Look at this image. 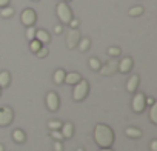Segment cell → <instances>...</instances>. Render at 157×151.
I'll list each match as a JSON object with an SVG mask.
<instances>
[{
    "label": "cell",
    "mask_w": 157,
    "mask_h": 151,
    "mask_svg": "<svg viewBox=\"0 0 157 151\" xmlns=\"http://www.w3.org/2000/svg\"><path fill=\"white\" fill-rule=\"evenodd\" d=\"M49 136L54 139V140H59V142H62V140H65V137H63V134L60 133V130H52L51 133H49Z\"/></svg>",
    "instance_id": "25"
},
{
    "label": "cell",
    "mask_w": 157,
    "mask_h": 151,
    "mask_svg": "<svg viewBox=\"0 0 157 151\" xmlns=\"http://www.w3.org/2000/svg\"><path fill=\"white\" fill-rule=\"evenodd\" d=\"M14 120V111L10 106L0 108V126H8Z\"/></svg>",
    "instance_id": "6"
},
{
    "label": "cell",
    "mask_w": 157,
    "mask_h": 151,
    "mask_svg": "<svg viewBox=\"0 0 157 151\" xmlns=\"http://www.w3.org/2000/svg\"><path fill=\"white\" fill-rule=\"evenodd\" d=\"M82 80V76L78 74V72H68V74H65V80H63V83H68V85H75V83H78Z\"/></svg>",
    "instance_id": "12"
},
{
    "label": "cell",
    "mask_w": 157,
    "mask_h": 151,
    "mask_svg": "<svg viewBox=\"0 0 157 151\" xmlns=\"http://www.w3.org/2000/svg\"><path fill=\"white\" fill-rule=\"evenodd\" d=\"M108 54H109L111 57H117V56H120V48L111 46V48H108Z\"/></svg>",
    "instance_id": "29"
},
{
    "label": "cell",
    "mask_w": 157,
    "mask_h": 151,
    "mask_svg": "<svg viewBox=\"0 0 157 151\" xmlns=\"http://www.w3.org/2000/svg\"><path fill=\"white\" fill-rule=\"evenodd\" d=\"M0 96H2V88H0Z\"/></svg>",
    "instance_id": "39"
},
{
    "label": "cell",
    "mask_w": 157,
    "mask_h": 151,
    "mask_svg": "<svg viewBox=\"0 0 157 151\" xmlns=\"http://www.w3.org/2000/svg\"><path fill=\"white\" fill-rule=\"evenodd\" d=\"M34 2H39V0H34Z\"/></svg>",
    "instance_id": "41"
},
{
    "label": "cell",
    "mask_w": 157,
    "mask_h": 151,
    "mask_svg": "<svg viewBox=\"0 0 157 151\" xmlns=\"http://www.w3.org/2000/svg\"><path fill=\"white\" fill-rule=\"evenodd\" d=\"M20 20H22V25H25L26 28H28V26H34V25H36V20H37V14H36L34 10L26 8V10L22 11Z\"/></svg>",
    "instance_id": "5"
},
{
    "label": "cell",
    "mask_w": 157,
    "mask_h": 151,
    "mask_svg": "<svg viewBox=\"0 0 157 151\" xmlns=\"http://www.w3.org/2000/svg\"><path fill=\"white\" fill-rule=\"evenodd\" d=\"M94 140L99 148H111L114 143V131L105 123H97L94 128Z\"/></svg>",
    "instance_id": "1"
},
{
    "label": "cell",
    "mask_w": 157,
    "mask_h": 151,
    "mask_svg": "<svg viewBox=\"0 0 157 151\" xmlns=\"http://www.w3.org/2000/svg\"><path fill=\"white\" fill-rule=\"evenodd\" d=\"M145 103H146V105H149V106H151V105H152V103H155V100H154V99H152V97H146V99H145Z\"/></svg>",
    "instance_id": "34"
},
{
    "label": "cell",
    "mask_w": 157,
    "mask_h": 151,
    "mask_svg": "<svg viewBox=\"0 0 157 151\" xmlns=\"http://www.w3.org/2000/svg\"><path fill=\"white\" fill-rule=\"evenodd\" d=\"M90 45H91V40H90L88 37H83V39H80V40H78V43H77L78 49H80L82 52L88 51V49H90Z\"/></svg>",
    "instance_id": "19"
},
{
    "label": "cell",
    "mask_w": 157,
    "mask_h": 151,
    "mask_svg": "<svg viewBox=\"0 0 157 151\" xmlns=\"http://www.w3.org/2000/svg\"><path fill=\"white\" fill-rule=\"evenodd\" d=\"M60 133L63 134L65 139H71L74 136V125L71 122H66V123H62V128H60Z\"/></svg>",
    "instance_id": "13"
},
{
    "label": "cell",
    "mask_w": 157,
    "mask_h": 151,
    "mask_svg": "<svg viewBox=\"0 0 157 151\" xmlns=\"http://www.w3.org/2000/svg\"><path fill=\"white\" fill-rule=\"evenodd\" d=\"M62 31H63V26H62V25H56V26H54V33H56V34H60Z\"/></svg>",
    "instance_id": "33"
},
{
    "label": "cell",
    "mask_w": 157,
    "mask_h": 151,
    "mask_svg": "<svg viewBox=\"0 0 157 151\" xmlns=\"http://www.w3.org/2000/svg\"><path fill=\"white\" fill-rule=\"evenodd\" d=\"M48 128H49V131H52V130H60V128H62V122H60V120H49V122H48Z\"/></svg>",
    "instance_id": "27"
},
{
    "label": "cell",
    "mask_w": 157,
    "mask_h": 151,
    "mask_svg": "<svg viewBox=\"0 0 157 151\" xmlns=\"http://www.w3.org/2000/svg\"><path fill=\"white\" fill-rule=\"evenodd\" d=\"M56 14H57L59 20H60L62 23H65V25H68V23L71 22V19H72V11H71V8H69L65 2L57 5V8H56Z\"/></svg>",
    "instance_id": "3"
},
{
    "label": "cell",
    "mask_w": 157,
    "mask_h": 151,
    "mask_svg": "<svg viewBox=\"0 0 157 151\" xmlns=\"http://www.w3.org/2000/svg\"><path fill=\"white\" fill-rule=\"evenodd\" d=\"M68 25H71V28H77V26H78V20H77V19H71V22H69Z\"/></svg>",
    "instance_id": "31"
},
{
    "label": "cell",
    "mask_w": 157,
    "mask_h": 151,
    "mask_svg": "<svg viewBox=\"0 0 157 151\" xmlns=\"http://www.w3.org/2000/svg\"><path fill=\"white\" fill-rule=\"evenodd\" d=\"M36 40H39L42 45H48L49 40H51V37H49V34L45 29H37L36 31Z\"/></svg>",
    "instance_id": "14"
},
{
    "label": "cell",
    "mask_w": 157,
    "mask_h": 151,
    "mask_svg": "<svg viewBox=\"0 0 157 151\" xmlns=\"http://www.w3.org/2000/svg\"><path fill=\"white\" fill-rule=\"evenodd\" d=\"M125 134H126L128 137H131V139H139V137H142V131H140L139 128H134V126L126 128V130H125Z\"/></svg>",
    "instance_id": "17"
},
{
    "label": "cell",
    "mask_w": 157,
    "mask_h": 151,
    "mask_svg": "<svg viewBox=\"0 0 157 151\" xmlns=\"http://www.w3.org/2000/svg\"><path fill=\"white\" fill-rule=\"evenodd\" d=\"M75 151H85V149H83V148H77Z\"/></svg>",
    "instance_id": "38"
},
{
    "label": "cell",
    "mask_w": 157,
    "mask_h": 151,
    "mask_svg": "<svg viewBox=\"0 0 157 151\" xmlns=\"http://www.w3.org/2000/svg\"><path fill=\"white\" fill-rule=\"evenodd\" d=\"M59 106H60V99H59V96H57L54 91H49V93L46 94V108L54 113V111L59 110Z\"/></svg>",
    "instance_id": "7"
},
{
    "label": "cell",
    "mask_w": 157,
    "mask_h": 151,
    "mask_svg": "<svg viewBox=\"0 0 157 151\" xmlns=\"http://www.w3.org/2000/svg\"><path fill=\"white\" fill-rule=\"evenodd\" d=\"M151 151H157V140L151 142Z\"/></svg>",
    "instance_id": "35"
},
{
    "label": "cell",
    "mask_w": 157,
    "mask_h": 151,
    "mask_svg": "<svg viewBox=\"0 0 157 151\" xmlns=\"http://www.w3.org/2000/svg\"><path fill=\"white\" fill-rule=\"evenodd\" d=\"M48 54H49V51H48V48H46L45 45H43V46H42V48H40L37 52H36V56H37L39 59H43V57H46Z\"/></svg>",
    "instance_id": "28"
},
{
    "label": "cell",
    "mask_w": 157,
    "mask_h": 151,
    "mask_svg": "<svg viewBox=\"0 0 157 151\" xmlns=\"http://www.w3.org/2000/svg\"><path fill=\"white\" fill-rule=\"evenodd\" d=\"M65 2H69V0H65Z\"/></svg>",
    "instance_id": "40"
},
{
    "label": "cell",
    "mask_w": 157,
    "mask_h": 151,
    "mask_svg": "<svg viewBox=\"0 0 157 151\" xmlns=\"http://www.w3.org/2000/svg\"><path fill=\"white\" fill-rule=\"evenodd\" d=\"M117 65H119V62L116 60V59H113V60H109L105 66H100V74L102 76H111V74H114L116 71H117Z\"/></svg>",
    "instance_id": "9"
},
{
    "label": "cell",
    "mask_w": 157,
    "mask_h": 151,
    "mask_svg": "<svg viewBox=\"0 0 157 151\" xmlns=\"http://www.w3.org/2000/svg\"><path fill=\"white\" fill-rule=\"evenodd\" d=\"M100 66H102V65H100V60H99V59H96V57H91V59H90V68H91L93 71H99Z\"/></svg>",
    "instance_id": "21"
},
{
    "label": "cell",
    "mask_w": 157,
    "mask_h": 151,
    "mask_svg": "<svg viewBox=\"0 0 157 151\" xmlns=\"http://www.w3.org/2000/svg\"><path fill=\"white\" fill-rule=\"evenodd\" d=\"M149 119L152 123H157V105L152 103L151 105V110H149Z\"/></svg>",
    "instance_id": "22"
},
{
    "label": "cell",
    "mask_w": 157,
    "mask_h": 151,
    "mask_svg": "<svg viewBox=\"0 0 157 151\" xmlns=\"http://www.w3.org/2000/svg\"><path fill=\"white\" fill-rule=\"evenodd\" d=\"M65 74H66V72H65L63 69H57V71L54 72V77H52V79H54V83H56V85H62V83H63Z\"/></svg>",
    "instance_id": "18"
},
{
    "label": "cell",
    "mask_w": 157,
    "mask_h": 151,
    "mask_svg": "<svg viewBox=\"0 0 157 151\" xmlns=\"http://www.w3.org/2000/svg\"><path fill=\"white\" fill-rule=\"evenodd\" d=\"M42 46H43V45H42V43H40L39 40H36V39L29 42V49H31V51H33L34 54H36V52H37V51H39V49H40Z\"/></svg>",
    "instance_id": "24"
},
{
    "label": "cell",
    "mask_w": 157,
    "mask_h": 151,
    "mask_svg": "<svg viewBox=\"0 0 157 151\" xmlns=\"http://www.w3.org/2000/svg\"><path fill=\"white\" fill-rule=\"evenodd\" d=\"M131 69H132V59H131V57H123V59L119 62V65H117V71H120V72H123V74L129 72Z\"/></svg>",
    "instance_id": "10"
},
{
    "label": "cell",
    "mask_w": 157,
    "mask_h": 151,
    "mask_svg": "<svg viewBox=\"0 0 157 151\" xmlns=\"http://www.w3.org/2000/svg\"><path fill=\"white\" fill-rule=\"evenodd\" d=\"M0 151H5V148H3V145H0Z\"/></svg>",
    "instance_id": "37"
},
{
    "label": "cell",
    "mask_w": 157,
    "mask_h": 151,
    "mask_svg": "<svg viewBox=\"0 0 157 151\" xmlns=\"http://www.w3.org/2000/svg\"><path fill=\"white\" fill-rule=\"evenodd\" d=\"M99 151H113V148H100Z\"/></svg>",
    "instance_id": "36"
},
{
    "label": "cell",
    "mask_w": 157,
    "mask_h": 151,
    "mask_svg": "<svg viewBox=\"0 0 157 151\" xmlns=\"http://www.w3.org/2000/svg\"><path fill=\"white\" fill-rule=\"evenodd\" d=\"M80 39H82V37H80V33H78V29H77V28H71L69 33H68V37H66V45H68V48H69V49L75 48Z\"/></svg>",
    "instance_id": "8"
},
{
    "label": "cell",
    "mask_w": 157,
    "mask_h": 151,
    "mask_svg": "<svg viewBox=\"0 0 157 151\" xmlns=\"http://www.w3.org/2000/svg\"><path fill=\"white\" fill-rule=\"evenodd\" d=\"M0 16H2L3 19H8V17L14 16V10H13L11 6H5V8L0 10Z\"/></svg>",
    "instance_id": "20"
},
{
    "label": "cell",
    "mask_w": 157,
    "mask_h": 151,
    "mask_svg": "<svg viewBox=\"0 0 157 151\" xmlns=\"http://www.w3.org/2000/svg\"><path fill=\"white\" fill-rule=\"evenodd\" d=\"M88 93H90V83H88L85 79H82L78 83L74 85V90H72V99H74L75 102H82L83 99H86Z\"/></svg>",
    "instance_id": "2"
},
{
    "label": "cell",
    "mask_w": 157,
    "mask_h": 151,
    "mask_svg": "<svg viewBox=\"0 0 157 151\" xmlns=\"http://www.w3.org/2000/svg\"><path fill=\"white\" fill-rule=\"evenodd\" d=\"M145 99H146V97H145V94H143V93H136V94H134L132 102H131V108H132V111H134V113L140 114V113H143V111H145V108H146Z\"/></svg>",
    "instance_id": "4"
},
{
    "label": "cell",
    "mask_w": 157,
    "mask_h": 151,
    "mask_svg": "<svg viewBox=\"0 0 157 151\" xmlns=\"http://www.w3.org/2000/svg\"><path fill=\"white\" fill-rule=\"evenodd\" d=\"M139 82H140V79H139V76H136V74H132L131 77L128 79V82H126V91L128 93H136L137 91V87H139Z\"/></svg>",
    "instance_id": "11"
},
{
    "label": "cell",
    "mask_w": 157,
    "mask_h": 151,
    "mask_svg": "<svg viewBox=\"0 0 157 151\" xmlns=\"http://www.w3.org/2000/svg\"><path fill=\"white\" fill-rule=\"evenodd\" d=\"M36 31H37V29H36L34 26H28V28H26V39H28L29 42L36 39Z\"/></svg>",
    "instance_id": "26"
},
{
    "label": "cell",
    "mask_w": 157,
    "mask_h": 151,
    "mask_svg": "<svg viewBox=\"0 0 157 151\" xmlns=\"http://www.w3.org/2000/svg\"><path fill=\"white\" fill-rule=\"evenodd\" d=\"M13 140L16 143H23L26 140V134L22 131V130H14L13 131Z\"/></svg>",
    "instance_id": "16"
},
{
    "label": "cell",
    "mask_w": 157,
    "mask_h": 151,
    "mask_svg": "<svg viewBox=\"0 0 157 151\" xmlns=\"http://www.w3.org/2000/svg\"><path fill=\"white\" fill-rule=\"evenodd\" d=\"M11 83V74L8 71H2L0 72V88H6Z\"/></svg>",
    "instance_id": "15"
},
{
    "label": "cell",
    "mask_w": 157,
    "mask_h": 151,
    "mask_svg": "<svg viewBox=\"0 0 157 151\" xmlns=\"http://www.w3.org/2000/svg\"><path fill=\"white\" fill-rule=\"evenodd\" d=\"M54 151H63V143L59 142V140H56L54 142Z\"/></svg>",
    "instance_id": "30"
},
{
    "label": "cell",
    "mask_w": 157,
    "mask_h": 151,
    "mask_svg": "<svg viewBox=\"0 0 157 151\" xmlns=\"http://www.w3.org/2000/svg\"><path fill=\"white\" fill-rule=\"evenodd\" d=\"M10 2H11V0H0V8H5V6H10Z\"/></svg>",
    "instance_id": "32"
},
{
    "label": "cell",
    "mask_w": 157,
    "mask_h": 151,
    "mask_svg": "<svg viewBox=\"0 0 157 151\" xmlns=\"http://www.w3.org/2000/svg\"><path fill=\"white\" fill-rule=\"evenodd\" d=\"M143 14V8L142 6H132L131 10H129V16L131 17H139V16H142Z\"/></svg>",
    "instance_id": "23"
}]
</instances>
